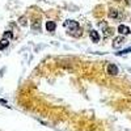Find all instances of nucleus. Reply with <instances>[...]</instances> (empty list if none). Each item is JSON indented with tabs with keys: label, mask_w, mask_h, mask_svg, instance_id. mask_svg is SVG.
I'll return each instance as SVG.
<instances>
[{
	"label": "nucleus",
	"mask_w": 131,
	"mask_h": 131,
	"mask_svg": "<svg viewBox=\"0 0 131 131\" xmlns=\"http://www.w3.org/2000/svg\"><path fill=\"white\" fill-rule=\"evenodd\" d=\"M118 31H119L122 35H126V34H130V28L128 26H126V25H119L118 26Z\"/></svg>",
	"instance_id": "3"
},
{
	"label": "nucleus",
	"mask_w": 131,
	"mask_h": 131,
	"mask_svg": "<svg viewBox=\"0 0 131 131\" xmlns=\"http://www.w3.org/2000/svg\"><path fill=\"white\" fill-rule=\"evenodd\" d=\"M89 35H91V39L93 41V42H98V41H100V34H98L97 30H91Z\"/></svg>",
	"instance_id": "4"
},
{
	"label": "nucleus",
	"mask_w": 131,
	"mask_h": 131,
	"mask_svg": "<svg viewBox=\"0 0 131 131\" xmlns=\"http://www.w3.org/2000/svg\"><path fill=\"white\" fill-rule=\"evenodd\" d=\"M18 24H20L21 26H26V17L25 16H22V17L18 18Z\"/></svg>",
	"instance_id": "10"
},
{
	"label": "nucleus",
	"mask_w": 131,
	"mask_h": 131,
	"mask_svg": "<svg viewBox=\"0 0 131 131\" xmlns=\"http://www.w3.org/2000/svg\"><path fill=\"white\" fill-rule=\"evenodd\" d=\"M111 29H108V30H105V35H111Z\"/></svg>",
	"instance_id": "13"
},
{
	"label": "nucleus",
	"mask_w": 131,
	"mask_h": 131,
	"mask_svg": "<svg viewBox=\"0 0 131 131\" xmlns=\"http://www.w3.org/2000/svg\"><path fill=\"white\" fill-rule=\"evenodd\" d=\"M63 26H66V28H68L70 33L71 34H74V31H79L80 33V25L77 21H74V20H67L63 22Z\"/></svg>",
	"instance_id": "1"
},
{
	"label": "nucleus",
	"mask_w": 131,
	"mask_h": 131,
	"mask_svg": "<svg viewBox=\"0 0 131 131\" xmlns=\"http://www.w3.org/2000/svg\"><path fill=\"white\" fill-rule=\"evenodd\" d=\"M55 29H57V24L54 21H47L46 22V30L47 31H54Z\"/></svg>",
	"instance_id": "5"
},
{
	"label": "nucleus",
	"mask_w": 131,
	"mask_h": 131,
	"mask_svg": "<svg viewBox=\"0 0 131 131\" xmlns=\"http://www.w3.org/2000/svg\"><path fill=\"white\" fill-rule=\"evenodd\" d=\"M3 37H4V39H7V41H8V39H12V37H13V33H12L11 30H7V31H4V35H3Z\"/></svg>",
	"instance_id": "9"
},
{
	"label": "nucleus",
	"mask_w": 131,
	"mask_h": 131,
	"mask_svg": "<svg viewBox=\"0 0 131 131\" xmlns=\"http://www.w3.org/2000/svg\"><path fill=\"white\" fill-rule=\"evenodd\" d=\"M0 104H7V101L3 100V98H0Z\"/></svg>",
	"instance_id": "14"
},
{
	"label": "nucleus",
	"mask_w": 131,
	"mask_h": 131,
	"mask_svg": "<svg viewBox=\"0 0 131 131\" xmlns=\"http://www.w3.org/2000/svg\"><path fill=\"white\" fill-rule=\"evenodd\" d=\"M8 45H9V42L3 38V39L0 41V50H4V48H7V47H8Z\"/></svg>",
	"instance_id": "8"
},
{
	"label": "nucleus",
	"mask_w": 131,
	"mask_h": 131,
	"mask_svg": "<svg viewBox=\"0 0 131 131\" xmlns=\"http://www.w3.org/2000/svg\"><path fill=\"white\" fill-rule=\"evenodd\" d=\"M118 16H119V13H118V11H117V9L111 8L110 11H109V17H110V18H117Z\"/></svg>",
	"instance_id": "6"
},
{
	"label": "nucleus",
	"mask_w": 131,
	"mask_h": 131,
	"mask_svg": "<svg viewBox=\"0 0 131 131\" xmlns=\"http://www.w3.org/2000/svg\"><path fill=\"white\" fill-rule=\"evenodd\" d=\"M31 28H33V29H39V21H37L35 24H33V25H31Z\"/></svg>",
	"instance_id": "12"
},
{
	"label": "nucleus",
	"mask_w": 131,
	"mask_h": 131,
	"mask_svg": "<svg viewBox=\"0 0 131 131\" xmlns=\"http://www.w3.org/2000/svg\"><path fill=\"white\" fill-rule=\"evenodd\" d=\"M122 43H123V37H117L113 42V47H118V46H121Z\"/></svg>",
	"instance_id": "7"
},
{
	"label": "nucleus",
	"mask_w": 131,
	"mask_h": 131,
	"mask_svg": "<svg viewBox=\"0 0 131 131\" xmlns=\"http://www.w3.org/2000/svg\"><path fill=\"white\" fill-rule=\"evenodd\" d=\"M118 67L115 64H113V63H110V64L108 66V74L109 75H113V76H115V75H118Z\"/></svg>",
	"instance_id": "2"
},
{
	"label": "nucleus",
	"mask_w": 131,
	"mask_h": 131,
	"mask_svg": "<svg viewBox=\"0 0 131 131\" xmlns=\"http://www.w3.org/2000/svg\"><path fill=\"white\" fill-rule=\"evenodd\" d=\"M127 52H131V47H128V48H125V50H122V51L117 52V55H123V54H127Z\"/></svg>",
	"instance_id": "11"
}]
</instances>
